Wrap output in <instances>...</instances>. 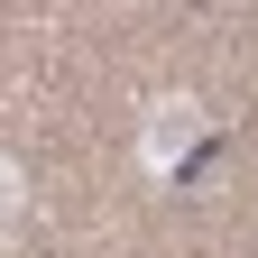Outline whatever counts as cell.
Masks as SVG:
<instances>
[{
	"label": "cell",
	"mask_w": 258,
	"mask_h": 258,
	"mask_svg": "<svg viewBox=\"0 0 258 258\" xmlns=\"http://www.w3.org/2000/svg\"><path fill=\"white\" fill-rule=\"evenodd\" d=\"M194 139H203V102H194V92H157L148 120H139V166L148 175H184Z\"/></svg>",
	"instance_id": "1"
},
{
	"label": "cell",
	"mask_w": 258,
	"mask_h": 258,
	"mask_svg": "<svg viewBox=\"0 0 258 258\" xmlns=\"http://www.w3.org/2000/svg\"><path fill=\"white\" fill-rule=\"evenodd\" d=\"M19 203H28V166H19L10 148H0V231L19 221Z\"/></svg>",
	"instance_id": "2"
}]
</instances>
